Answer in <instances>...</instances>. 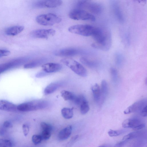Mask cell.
<instances>
[{"instance_id": "cell-25", "label": "cell", "mask_w": 147, "mask_h": 147, "mask_svg": "<svg viewBox=\"0 0 147 147\" xmlns=\"http://www.w3.org/2000/svg\"><path fill=\"white\" fill-rule=\"evenodd\" d=\"M80 60L83 64L90 67H94L98 65V63L96 61L90 60L84 57L80 58Z\"/></svg>"}, {"instance_id": "cell-31", "label": "cell", "mask_w": 147, "mask_h": 147, "mask_svg": "<svg viewBox=\"0 0 147 147\" xmlns=\"http://www.w3.org/2000/svg\"><path fill=\"white\" fill-rule=\"evenodd\" d=\"M111 73L113 81L115 83L117 82L118 78L117 71L115 69L112 68L111 69Z\"/></svg>"}, {"instance_id": "cell-3", "label": "cell", "mask_w": 147, "mask_h": 147, "mask_svg": "<svg viewBox=\"0 0 147 147\" xmlns=\"http://www.w3.org/2000/svg\"><path fill=\"white\" fill-rule=\"evenodd\" d=\"M76 6L77 8L83 9L92 14H100L103 9V6L101 4L88 0L79 1Z\"/></svg>"}, {"instance_id": "cell-40", "label": "cell", "mask_w": 147, "mask_h": 147, "mask_svg": "<svg viewBox=\"0 0 147 147\" xmlns=\"http://www.w3.org/2000/svg\"><path fill=\"white\" fill-rule=\"evenodd\" d=\"M2 125L6 128L11 127L12 125L11 123L9 121H6L4 122Z\"/></svg>"}, {"instance_id": "cell-42", "label": "cell", "mask_w": 147, "mask_h": 147, "mask_svg": "<svg viewBox=\"0 0 147 147\" xmlns=\"http://www.w3.org/2000/svg\"><path fill=\"white\" fill-rule=\"evenodd\" d=\"M98 147H106V146L105 145H102L98 146Z\"/></svg>"}, {"instance_id": "cell-27", "label": "cell", "mask_w": 147, "mask_h": 147, "mask_svg": "<svg viewBox=\"0 0 147 147\" xmlns=\"http://www.w3.org/2000/svg\"><path fill=\"white\" fill-rule=\"evenodd\" d=\"M13 144L10 140L0 139V147H12Z\"/></svg>"}, {"instance_id": "cell-6", "label": "cell", "mask_w": 147, "mask_h": 147, "mask_svg": "<svg viewBox=\"0 0 147 147\" xmlns=\"http://www.w3.org/2000/svg\"><path fill=\"white\" fill-rule=\"evenodd\" d=\"M69 16L70 18L75 20L94 21L96 20L93 14L85 10L78 8L72 10L69 12Z\"/></svg>"}, {"instance_id": "cell-39", "label": "cell", "mask_w": 147, "mask_h": 147, "mask_svg": "<svg viewBox=\"0 0 147 147\" xmlns=\"http://www.w3.org/2000/svg\"><path fill=\"white\" fill-rule=\"evenodd\" d=\"M48 74L45 71H41L38 73L36 75V76L37 78H40L46 76Z\"/></svg>"}, {"instance_id": "cell-37", "label": "cell", "mask_w": 147, "mask_h": 147, "mask_svg": "<svg viewBox=\"0 0 147 147\" xmlns=\"http://www.w3.org/2000/svg\"><path fill=\"white\" fill-rule=\"evenodd\" d=\"M147 105L143 107L140 111V115L143 117H146L147 115Z\"/></svg>"}, {"instance_id": "cell-28", "label": "cell", "mask_w": 147, "mask_h": 147, "mask_svg": "<svg viewBox=\"0 0 147 147\" xmlns=\"http://www.w3.org/2000/svg\"><path fill=\"white\" fill-rule=\"evenodd\" d=\"M40 126L42 130H47L51 132L53 128L51 125L45 122H41Z\"/></svg>"}, {"instance_id": "cell-34", "label": "cell", "mask_w": 147, "mask_h": 147, "mask_svg": "<svg viewBox=\"0 0 147 147\" xmlns=\"http://www.w3.org/2000/svg\"><path fill=\"white\" fill-rule=\"evenodd\" d=\"M137 136V134L136 132H131L124 136L123 137L122 140L127 141Z\"/></svg>"}, {"instance_id": "cell-38", "label": "cell", "mask_w": 147, "mask_h": 147, "mask_svg": "<svg viewBox=\"0 0 147 147\" xmlns=\"http://www.w3.org/2000/svg\"><path fill=\"white\" fill-rule=\"evenodd\" d=\"M7 128L5 127L2 125L0 126V135L3 136L6 133Z\"/></svg>"}, {"instance_id": "cell-9", "label": "cell", "mask_w": 147, "mask_h": 147, "mask_svg": "<svg viewBox=\"0 0 147 147\" xmlns=\"http://www.w3.org/2000/svg\"><path fill=\"white\" fill-rule=\"evenodd\" d=\"M55 30L53 29H40L33 30L31 32V36L35 38H47L49 37L54 36Z\"/></svg>"}, {"instance_id": "cell-1", "label": "cell", "mask_w": 147, "mask_h": 147, "mask_svg": "<svg viewBox=\"0 0 147 147\" xmlns=\"http://www.w3.org/2000/svg\"><path fill=\"white\" fill-rule=\"evenodd\" d=\"M95 42L92 46L94 48L103 51H107L111 44V38L110 32L107 30L96 27L92 36Z\"/></svg>"}, {"instance_id": "cell-21", "label": "cell", "mask_w": 147, "mask_h": 147, "mask_svg": "<svg viewBox=\"0 0 147 147\" xmlns=\"http://www.w3.org/2000/svg\"><path fill=\"white\" fill-rule=\"evenodd\" d=\"M112 8L115 15L118 20L121 22H123V17L119 5L115 2L113 3Z\"/></svg>"}, {"instance_id": "cell-23", "label": "cell", "mask_w": 147, "mask_h": 147, "mask_svg": "<svg viewBox=\"0 0 147 147\" xmlns=\"http://www.w3.org/2000/svg\"><path fill=\"white\" fill-rule=\"evenodd\" d=\"M61 97L65 100L73 101L76 95L71 92L66 90H63L61 92Z\"/></svg>"}, {"instance_id": "cell-15", "label": "cell", "mask_w": 147, "mask_h": 147, "mask_svg": "<svg viewBox=\"0 0 147 147\" xmlns=\"http://www.w3.org/2000/svg\"><path fill=\"white\" fill-rule=\"evenodd\" d=\"M24 62V59H21L0 64V74Z\"/></svg>"}, {"instance_id": "cell-17", "label": "cell", "mask_w": 147, "mask_h": 147, "mask_svg": "<svg viewBox=\"0 0 147 147\" xmlns=\"http://www.w3.org/2000/svg\"><path fill=\"white\" fill-rule=\"evenodd\" d=\"M62 84V82H59L52 83L45 88L44 91V93L46 95L50 94L56 91Z\"/></svg>"}, {"instance_id": "cell-10", "label": "cell", "mask_w": 147, "mask_h": 147, "mask_svg": "<svg viewBox=\"0 0 147 147\" xmlns=\"http://www.w3.org/2000/svg\"><path fill=\"white\" fill-rule=\"evenodd\" d=\"M62 1L59 0H46L38 1L34 4V6L38 8H55L59 6Z\"/></svg>"}, {"instance_id": "cell-11", "label": "cell", "mask_w": 147, "mask_h": 147, "mask_svg": "<svg viewBox=\"0 0 147 147\" xmlns=\"http://www.w3.org/2000/svg\"><path fill=\"white\" fill-rule=\"evenodd\" d=\"M147 101L145 99L140 100L135 102L127 108L124 111V113L127 114L136 112L140 111L147 105Z\"/></svg>"}, {"instance_id": "cell-7", "label": "cell", "mask_w": 147, "mask_h": 147, "mask_svg": "<svg viewBox=\"0 0 147 147\" xmlns=\"http://www.w3.org/2000/svg\"><path fill=\"white\" fill-rule=\"evenodd\" d=\"M36 20L41 25L50 26L59 23L61 19L55 14L49 13L38 16L36 18Z\"/></svg>"}, {"instance_id": "cell-13", "label": "cell", "mask_w": 147, "mask_h": 147, "mask_svg": "<svg viewBox=\"0 0 147 147\" xmlns=\"http://www.w3.org/2000/svg\"><path fill=\"white\" fill-rule=\"evenodd\" d=\"M17 105L8 101L0 100V110L9 112H14L17 110Z\"/></svg>"}, {"instance_id": "cell-2", "label": "cell", "mask_w": 147, "mask_h": 147, "mask_svg": "<svg viewBox=\"0 0 147 147\" xmlns=\"http://www.w3.org/2000/svg\"><path fill=\"white\" fill-rule=\"evenodd\" d=\"M49 105L48 101L42 100H33L21 103L17 105V110L28 112L44 109Z\"/></svg>"}, {"instance_id": "cell-8", "label": "cell", "mask_w": 147, "mask_h": 147, "mask_svg": "<svg viewBox=\"0 0 147 147\" xmlns=\"http://www.w3.org/2000/svg\"><path fill=\"white\" fill-rule=\"evenodd\" d=\"M122 125L125 128H131L136 130L142 129L145 127V125L139 119L131 118L127 119L122 123Z\"/></svg>"}, {"instance_id": "cell-29", "label": "cell", "mask_w": 147, "mask_h": 147, "mask_svg": "<svg viewBox=\"0 0 147 147\" xmlns=\"http://www.w3.org/2000/svg\"><path fill=\"white\" fill-rule=\"evenodd\" d=\"M122 130H114L110 129L108 132V134L111 137L118 136L122 134L123 132Z\"/></svg>"}, {"instance_id": "cell-32", "label": "cell", "mask_w": 147, "mask_h": 147, "mask_svg": "<svg viewBox=\"0 0 147 147\" xmlns=\"http://www.w3.org/2000/svg\"><path fill=\"white\" fill-rule=\"evenodd\" d=\"M32 142L35 144L40 143L42 140L41 135H33L32 138Z\"/></svg>"}, {"instance_id": "cell-20", "label": "cell", "mask_w": 147, "mask_h": 147, "mask_svg": "<svg viewBox=\"0 0 147 147\" xmlns=\"http://www.w3.org/2000/svg\"><path fill=\"white\" fill-rule=\"evenodd\" d=\"M47 59L42 58L36 59L25 64L24 68L25 69H31L38 67L46 61Z\"/></svg>"}, {"instance_id": "cell-36", "label": "cell", "mask_w": 147, "mask_h": 147, "mask_svg": "<svg viewBox=\"0 0 147 147\" xmlns=\"http://www.w3.org/2000/svg\"><path fill=\"white\" fill-rule=\"evenodd\" d=\"M9 51L5 49H0V57L7 56L10 54Z\"/></svg>"}, {"instance_id": "cell-18", "label": "cell", "mask_w": 147, "mask_h": 147, "mask_svg": "<svg viewBox=\"0 0 147 147\" xmlns=\"http://www.w3.org/2000/svg\"><path fill=\"white\" fill-rule=\"evenodd\" d=\"M100 89V97L98 103L101 105L104 102L108 92L107 84L105 80H103L101 84Z\"/></svg>"}, {"instance_id": "cell-12", "label": "cell", "mask_w": 147, "mask_h": 147, "mask_svg": "<svg viewBox=\"0 0 147 147\" xmlns=\"http://www.w3.org/2000/svg\"><path fill=\"white\" fill-rule=\"evenodd\" d=\"M43 71L48 73L57 72L62 68L60 64L57 63H44L42 66Z\"/></svg>"}, {"instance_id": "cell-14", "label": "cell", "mask_w": 147, "mask_h": 147, "mask_svg": "<svg viewBox=\"0 0 147 147\" xmlns=\"http://www.w3.org/2000/svg\"><path fill=\"white\" fill-rule=\"evenodd\" d=\"M79 51L74 48H66L57 51L55 52L57 56L63 57L72 56L78 54Z\"/></svg>"}, {"instance_id": "cell-30", "label": "cell", "mask_w": 147, "mask_h": 147, "mask_svg": "<svg viewBox=\"0 0 147 147\" xmlns=\"http://www.w3.org/2000/svg\"><path fill=\"white\" fill-rule=\"evenodd\" d=\"M79 137L78 135H76L72 137L70 140L61 147H71L76 141Z\"/></svg>"}, {"instance_id": "cell-41", "label": "cell", "mask_w": 147, "mask_h": 147, "mask_svg": "<svg viewBox=\"0 0 147 147\" xmlns=\"http://www.w3.org/2000/svg\"><path fill=\"white\" fill-rule=\"evenodd\" d=\"M127 142L126 141L122 140L117 143L115 144V146L117 147H121L124 145Z\"/></svg>"}, {"instance_id": "cell-26", "label": "cell", "mask_w": 147, "mask_h": 147, "mask_svg": "<svg viewBox=\"0 0 147 147\" xmlns=\"http://www.w3.org/2000/svg\"><path fill=\"white\" fill-rule=\"evenodd\" d=\"M80 106V112L82 114L84 115L86 114L89 110V106L86 99L83 101Z\"/></svg>"}, {"instance_id": "cell-16", "label": "cell", "mask_w": 147, "mask_h": 147, "mask_svg": "<svg viewBox=\"0 0 147 147\" xmlns=\"http://www.w3.org/2000/svg\"><path fill=\"white\" fill-rule=\"evenodd\" d=\"M72 131L71 125L68 126L61 130L58 135V138L60 140H64L68 139L70 136Z\"/></svg>"}, {"instance_id": "cell-33", "label": "cell", "mask_w": 147, "mask_h": 147, "mask_svg": "<svg viewBox=\"0 0 147 147\" xmlns=\"http://www.w3.org/2000/svg\"><path fill=\"white\" fill-rule=\"evenodd\" d=\"M51 135V131L47 130H42L41 136L42 140L49 139Z\"/></svg>"}, {"instance_id": "cell-35", "label": "cell", "mask_w": 147, "mask_h": 147, "mask_svg": "<svg viewBox=\"0 0 147 147\" xmlns=\"http://www.w3.org/2000/svg\"><path fill=\"white\" fill-rule=\"evenodd\" d=\"M22 129L24 135L26 136L28 134L29 131V127L27 124H24L22 125Z\"/></svg>"}, {"instance_id": "cell-5", "label": "cell", "mask_w": 147, "mask_h": 147, "mask_svg": "<svg viewBox=\"0 0 147 147\" xmlns=\"http://www.w3.org/2000/svg\"><path fill=\"white\" fill-rule=\"evenodd\" d=\"M96 27L88 24H78L70 27L68 30L70 32L84 36H92Z\"/></svg>"}, {"instance_id": "cell-4", "label": "cell", "mask_w": 147, "mask_h": 147, "mask_svg": "<svg viewBox=\"0 0 147 147\" xmlns=\"http://www.w3.org/2000/svg\"><path fill=\"white\" fill-rule=\"evenodd\" d=\"M61 61L78 75L83 77L87 76V72L86 69L76 61L71 58H66L61 59Z\"/></svg>"}, {"instance_id": "cell-19", "label": "cell", "mask_w": 147, "mask_h": 147, "mask_svg": "<svg viewBox=\"0 0 147 147\" xmlns=\"http://www.w3.org/2000/svg\"><path fill=\"white\" fill-rule=\"evenodd\" d=\"M24 27L22 26H15L7 28L5 30L6 34L9 36H14L21 32Z\"/></svg>"}, {"instance_id": "cell-24", "label": "cell", "mask_w": 147, "mask_h": 147, "mask_svg": "<svg viewBox=\"0 0 147 147\" xmlns=\"http://www.w3.org/2000/svg\"><path fill=\"white\" fill-rule=\"evenodd\" d=\"M61 113L63 117L66 119L72 118L74 115L73 109L66 107L63 108L61 109Z\"/></svg>"}, {"instance_id": "cell-22", "label": "cell", "mask_w": 147, "mask_h": 147, "mask_svg": "<svg viewBox=\"0 0 147 147\" xmlns=\"http://www.w3.org/2000/svg\"><path fill=\"white\" fill-rule=\"evenodd\" d=\"M91 90L94 101L98 103L100 97V89L99 86L97 84H95L92 87Z\"/></svg>"}]
</instances>
